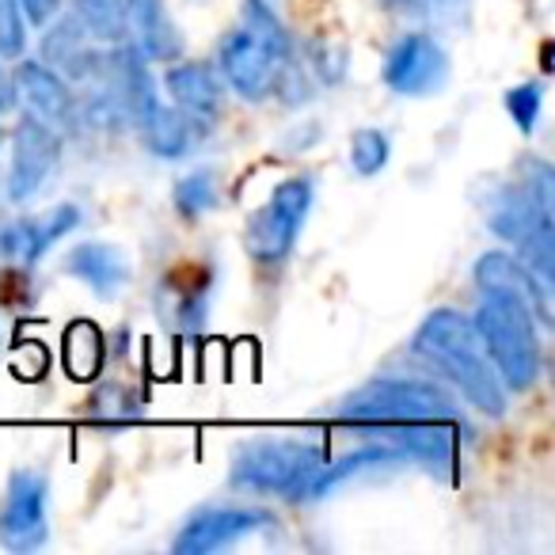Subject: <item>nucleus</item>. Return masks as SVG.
<instances>
[{"label":"nucleus","mask_w":555,"mask_h":555,"mask_svg":"<svg viewBox=\"0 0 555 555\" xmlns=\"http://www.w3.org/2000/svg\"><path fill=\"white\" fill-rule=\"evenodd\" d=\"M12 95H16V107H24L27 118L42 122L54 133H69L77 126V95L65 85V77L57 69H50L47 62H35V57H16V69H12Z\"/></svg>","instance_id":"nucleus-7"},{"label":"nucleus","mask_w":555,"mask_h":555,"mask_svg":"<svg viewBox=\"0 0 555 555\" xmlns=\"http://www.w3.org/2000/svg\"><path fill=\"white\" fill-rule=\"evenodd\" d=\"M327 456L312 441L297 438H255L232 453V487L251 494H274V499L301 502L309 499L312 483L324 472Z\"/></svg>","instance_id":"nucleus-3"},{"label":"nucleus","mask_w":555,"mask_h":555,"mask_svg":"<svg viewBox=\"0 0 555 555\" xmlns=\"http://www.w3.org/2000/svg\"><path fill=\"white\" fill-rule=\"evenodd\" d=\"M270 525V514L255 506H202L183 521V529L171 540L176 555H209L217 547H229L244 537H255Z\"/></svg>","instance_id":"nucleus-11"},{"label":"nucleus","mask_w":555,"mask_h":555,"mask_svg":"<svg viewBox=\"0 0 555 555\" xmlns=\"http://www.w3.org/2000/svg\"><path fill=\"white\" fill-rule=\"evenodd\" d=\"M138 415H141V400L126 385H118V380L100 385L92 392V418H95V423L122 426V423H130V418H138Z\"/></svg>","instance_id":"nucleus-24"},{"label":"nucleus","mask_w":555,"mask_h":555,"mask_svg":"<svg viewBox=\"0 0 555 555\" xmlns=\"http://www.w3.org/2000/svg\"><path fill=\"white\" fill-rule=\"evenodd\" d=\"M217 69H221L224 85H229L240 100L259 103L274 92L282 62H278L247 27H236V31L224 35L221 47H217Z\"/></svg>","instance_id":"nucleus-10"},{"label":"nucleus","mask_w":555,"mask_h":555,"mask_svg":"<svg viewBox=\"0 0 555 555\" xmlns=\"http://www.w3.org/2000/svg\"><path fill=\"white\" fill-rule=\"evenodd\" d=\"M138 130L145 138L149 153L160 156V160H183L198 149V141L206 138V122L194 115H186L176 103L156 100L145 115L138 118Z\"/></svg>","instance_id":"nucleus-15"},{"label":"nucleus","mask_w":555,"mask_h":555,"mask_svg":"<svg viewBox=\"0 0 555 555\" xmlns=\"http://www.w3.org/2000/svg\"><path fill=\"white\" fill-rule=\"evenodd\" d=\"M335 418L347 426H362V430H380V426L423 423V418H453V423H461V408L434 380L377 377L370 385L354 388L335 408Z\"/></svg>","instance_id":"nucleus-4"},{"label":"nucleus","mask_w":555,"mask_h":555,"mask_svg":"<svg viewBox=\"0 0 555 555\" xmlns=\"http://www.w3.org/2000/svg\"><path fill=\"white\" fill-rule=\"evenodd\" d=\"M62 160V133L47 130L35 118H20L16 133H12V164H9V202L24 206L31 202L42 186L50 183V176L57 171Z\"/></svg>","instance_id":"nucleus-9"},{"label":"nucleus","mask_w":555,"mask_h":555,"mask_svg":"<svg viewBox=\"0 0 555 555\" xmlns=\"http://www.w3.org/2000/svg\"><path fill=\"white\" fill-rule=\"evenodd\" d=\"M380 438L400 449V456H411L430 472L456 468V441H461V423L453 418H423V423L380 426Z\"/></svg>","instance_id":"nucleus-13"},{"label":"nucleus","mask_w":555,"mask_h":555,"mask_svg":"<svg viewBox=\"0 0 555 555\" xmlns=\"http://www.w3.org/2000/svg\"><path fill=\"white\" fill-rule=\"evenodd\" d=\"M491 365L499 370L506 392H529L544 365V347H540L537 312L525 297L514 294H479V309L472 317Z\"/></svg>","instance_id":"nucleus-2"},{"label":"nucleus","mask_w":555,"mask_h":555,"mask_svg":"<svg viewBox=\"0 0 555 555\" xmlns=\"http://www.w3.org/2000/svg\"><path fill=\"white\" fill-rule=\"evenodd\" d=\"M388 160H392V141H388L380 130L362 126V130L350 133V168H354L362 179L380 176V171L388 168Z\"/></svg>","instance_id":"nucleus-23"},{"label":"nucleus","mask_w":555,"mask_h":555,"mask_svg":"<svg viewBox=\"0 0 555 555\" xmlns=\"http://www.w3.org/2000/svg\"><path fill=\"white\" fill-rule=\"evenodd\" d=\"M506 115L514 118V126L521 133H532L540 122V111H544V85L540 80H525V85H514L506 92Z\"/></svg>","instance_id":"nucleus-25"},{"label":"nucleus","mask_w":555,"mask_h":555,"mask_svg":"<svg viewBox=\"0 0 555 555\" xmlns=\"http://www.w3.org/2000/svg\"><path fill=\"white\" fill-rule=\"evenodd\" d=\"M415 354L426 365L453 380V388L487 418H502L509 411V392L502 385L499 370L491 365L479 339L476 324L464 312L438 309L418 324L415 332Z\"/></svg>","instance_id":"nucleus-1"},{"label":"nucleus","mask_w":555,"mask_h":555,"mask_svg":"<svg viewBox=\"0 0 555 555\" xmlns=\"http://www.w3.org/2000/svg\"><path fill=\"white\" fill-rule=\"evenodd\" d=\"M20 9H24V20L35 27H50L62 12V0H20Z\"/></svg>","instance_id":"nucleus-28"},{"label":"nucleus","mask_w":555,"mask_h":555,"mask_svg":"<svg viewBox=\"0 0 555 555\" xmlns=\"http://www.w3.org/2000/svg\"><path fill=\"white\" fill-rule=\"evenodd\" d=\"M472 278H476V289L479 294H487V289H494V294H514V297H525V301L532 305V312H537L540 324H547L552 320V289L540 286L537 278H532V270L525 267L517 255L509 251H487L476 259V267H472Z\"/></svg>","instance_id":"nucleus-14"},{"label":"nucleus","mask_w":555,"mask_h":555,"mask_svg":"<svg viewBox=\"0 0 555 555\" xmlns=\"http://www.w3.org/2000/svg\"><path fill=\"white\" fill-rule=\"evenodd\" d=\"M206 309H209V278H194L191 286L183 289V297H179L176 317L186 332H194V327L206 324Z\"/></svg>","instance_id":"nucleus-27"},{"label":"nucleus","mask_w":555,"mask_h":555,"mask_svg":"<svg viewBox=\"0 0 555 555\" xmlns=\"http://www.w3.org/2000/svg\"><path fill=\"white\" fill-rule=\"evenodd\" d=\"M126 42H133L145 62H176L183 50L164 0H126Z\"/></svg>","instance_id":"nucleus-16"},{"label":"nucleus","mask_w":555,"mask_h":555,"mask_svg":"<svg viewBox=\"0 0 555 555\" xmlns=\"http://www.w3.org/2000/svg\"><path fill=\"white\" fill-rule=\"evenodd\" d=\"M388 4H400V0H388Z\"/></svg>","instance_id":"nucleus-30"},{"label":"nucleus","mask_w":555,"mask_h":555,"mask_svg":"<svg viewBox=\"0 0 555 555\" xmlns=\"http://www.w3.org/2000/svg\"><path fill=\"white\" fill-rule=\"evenodd\" d=\"M77 20L92 39L107 47L126 39V0H77Z\"/></svg>","instance_id":"nucleus-22"},{"label":"nucleus","mask_w":555,"mask_h":555,"mask_svg":"<svg viewBox=\"0 0 555 555\" xmlns=\"http://www.w3.org/2000/svg\"><path fill=\"white\" fill-rule=\"evenodd\" d=\"M100 365H103V335L100 327L80 320V324H73L65 332V370L77 380H88L100 373Z\"/></svg>","instance_id":"nucleus-21"},{"label":"nucleus","mask_w":555,"mask_h":555,"mask_svg":"<svg viewBox=\"0 0 555 555\" xmlns=\"http://www.w3.org/2000/svg\"><path fill=\"white\" fill-rule=\"evenodd\" d=\"M164 88H168V95H171V103H176V107H183L186 115L202 118V122L217 118V115H221V107H224L221 77H217V69H214V65H206V62L171 65V69L164 73Z\"/></svg>","instance_id":"nucleus-18"},{"label":"nucleus","mask_w":555,"mask_h":555,"mask_svg":"<svg viewBox=\"0 0 555 555\" xmlns=\"http://www.w3.org/2000/svg\"><path fill=\"white\" fill-rule=\"evenodd\" d=\"M65 274L85 282L100 301H111V297H118V289L130 282V262H126V255L118 251L115 244L88 240V244L69 247V255H65Z\"/></svg>","instance_id":"nucleus-17"},{"label":"nucleus","mask_w":555,"mask_h":555,"mask_svg":"<svg viewBox=\"0 0 555 555\" xmlns=\"http://www.w3.org/2000/svg\"><path fill=\"white\" fill-rule=\"evenodd\" d=\"M27 50V20L20 0H0V57L16 62Z\"/></svg>","instance_id":"nucleus-26"},{"label":"nucleus","mask_w":555,"mask_h":555,"mask_svg":"<svg viewBox=\"0 0 555 555\" xmlns=\"http://www.w3.org/2000/svg\"><path fill=\"white\" fill-rule=\"evenodd\" d=\"M385 85L403 100H423L446 88L449 80V54L434 35H403L392 50L385 54V69H380Z\"/></svg>","instance_id":"nucleus-8"},{"label":"nucleus","mask_w":555,"mask_h":555,"mask_svg":"<svg viewBox=\"0 0 555 555\" xmlns=\"http://www.w3.org/2000/svg\"><path fill=\"white\" fill-rule=\"evenodd\" d=\"M240 27H247V31H251L255 39H259L262 47L278 57V62H289V57H294L289 27L282 24V16L270 9L267 0H244V20H240Z\"/></svg>","instance_id":"nucleus-20"},{"label":"nucleus","mask_w":555,"mask_h":555,"mask_svg":"<svg viewBox=\"0 0 555 555\" xmlns=\"http://www.w3.org/2000/svg\"><path fill=\"white\" fill-rule=\"evenodd\" d=\"M171 202H176V209H179V217H183V221H198L202 214H209V209L221 202V183H217V171L214 168H191L176 183Z\"/></svg>","instance_id":"nucleus-19"},{"label":"nucleus","mask_w":555,"mask_h":555,"mask_svg":"<svg viewBox=\"0 0 555 555\" xmlns=\"http://www.w3.org/2000/svg\"><path fill=\"white\" fill-rule=\"evenodd\" d=\"M80 224V206L62 202L39 217H16L0 221V259L4 262H39L57 240H65Z\"/></svg>","instance_id":"nucleus-12"},{"label":"nucleus","mask_w":555,"mask_h":555,"mask_svg":"<svg viewBox=\"0 0 555 555\" xmlns=\"http://www.w3.org/2000/svg\"><path fill=\"white\" fill-rule=\"evenodd\" d=\"M50 540V479L35 468H16L0 494V547L39 552Z\"/></svg>","instance_id":"nucleus-6"},{"label":"nucleus","mask_w":555,"mask_h":555,"mask_svg":"<svg viewBox=\"0 0 555 555\" xmlns=\"http://www.w3.org/2000/svg\"><path fill=\"white\" fill-rule=\"evenodd\" d=\"M312 202H317V183L309 176L282 179L270 191V198L247 217V229H244L247 255L255 262H262V267L286 259L294 251L297 236H301L305 221H309Z\"/></svg>","instance_id":"nucleus-5"},{"label":"nucleus","mask_w":555,"mask_h":555,"mask_svg":"<svg viewBox=\"0 0 555 555\" xmlns=\"http://www.w3.org/2000/svg\"><path fill=\"white\" fill-rule=\"evenodd\" d=\"M16 107V95H12V73L4 69V57H0V111Z\"/></svg>","instance_id":"nucleus-29"}]
</instances>
